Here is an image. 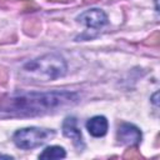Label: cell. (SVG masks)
Returning <instances> with one entry per match:
<instances>
[{
  "label": "cell",
  "instance_id": "6da1fadb",
  "mask_svg": "<svg viewBox=\"0 0 160 160\" xmlns=\"http://www.w3.org/2000/svg\"><path fill=\"white\" fill-rule=\"evenodd\" d=\"M78 101L79 94L74 91L15 92L0 98V111L12 115H40Z\"/></svg>",
  "mask_w": 160,
  "mask_h": 160
},
{
  "label": "cell",
  "instance_id": "7a4b0ae2",
  "mask_svg": "<svg viewBox=\"0 0 160 160\" xmlns=\"http://www.w3.org/2000/svg\"><path fill=\"white\" fill-rule=\"evenodd\" d=\"M66 61L58 54H46L22 66V74L30 81H49L66 74Z\"/></svg>",
  "mask_w": 160,
  "mask_h": 160
},
{
  "label": "cell",
  "instance_id": "3957f363",
  "mask_svg": "<svg viewBox=\"0 0 160 160\" xmlns=\"http://www.w3.org/2000/svg\"><path fill=\"white\" fill-rule=\"evenodd\" d=\"M54 130L41 129V128H24L12 135L15 145L20 149H34L42 145L49 138L54 136Z\"/></svg>",
  "mask_w": 160,
  "mask_h": 160
},
{
  "label": "cell",
  "instance_id": "277c9868",
  "mask_svg": "<svg viewBox=\"0 0 160 160\" xmlns=\"http://www.w3.org/2000/svg\"><path fill=\"white\" fill-rule=\"evenodd\" d=\"M76 19L78 21L91 29H99L108 24V16L100 9H89L81 12Z\"/></svg>",
  "mask_w": 160,
  "mask_h": 160
},
{
  "label": "cell",
  "instance_id": "5b68a950",
  "mask_svg": "<svg viewBox=\"0 0 160 160\" xmlns=\"http://www.w3.org/2000/svg\"><path fill=\"white\" fill-rule=\"evenodd\" d=\"M118 140L120 144H138L141 140V132L140 130L129 122H122L119 128H118V132H116Z\"/></svg>",
  "mask_w": 160,
  "mask_h": 160
},
{
  "label": "cell",
  "instance_id": "8992f818",
  "mask_svg": "<svg viewBox=\"0 0 160 160\" xmlns=\"http://www.w3.org/2000/svg\"><path fill=\"white\" fill-rule=\"evenodd\" d=\"M62 132L66 138L71 139L74 145L79 149L82 150L84 149V140H82V135L80 129L78 128V121L74 116H68L64 122H62Z\"/></svg>",
  "mask_w": 160,
  "mask_h": 160
},
{
  "label": "cell",
  "instance_id": "52a82bcc",
  "mask_svg": "<svg viewBox=\"0 0 160 160\" xmlns=\"http://www.w3.org/2000/svg\"><path fill=\"white\" fill-rule=\"evenodd\" d=\"M108 120L105 116H94L91 119L88 120L86 122V129L89 131L90 135L95 136V138H100V136H104L108 131Z\"/></svg>",
  "mask_w": 160,
  "mask_h": 160
},
{
  "label": "cell",
  "instance_id": "ba28073f",
  "mask_svg": "<svg viewBox=\"0 0 160 160\" xmlns=\"http://www.w3.org/2000/svg\"><path fill=\"white\" fill-rule=\"evenodd\" d=\"M66 152L61 146H48L40 155L39 159H61L65 158Z\"/></svg>",
  "mask_w": 160,
  "mask_h": 160
},
{
  "label": "cell",
  "instance_id": "9c48e42d",
  "mask_svg": "<svg viewBox=\"0 0 160 160\" xmlns=\"http://www.w3.org/2000/svg\"><path fill=\"white\" fill-rule=\"evenodd\" d=\"M124 158H136V159H139V158H141V155L135 150V149H129V150H126V152L124 154Z\"/></svg>",
  "mask_w": 160,
  "mask_h": 160
},
{
  "label": "cell",
  "instance_id": "30bf717a",
  "mask_svg": "<svg viewBox=\"0 0 160 160\" xmlns=\"http://www.w3.org/2000/svg\"><path fill=\"white\" fill-rule=\"evenodd\" d=\"M158 95H159V92H155V94H154V96H152V102H154L155 105H158V100H156Z\"/></svg>",
  "mask_w": 160,
  "mask_h": 160
},
{
  "label": "cell",
  "instance_id": "8fae6325",
  "mask_svg": "<svg viewBox=\"0 0 160 160\" xmlns=\"http://www.w3.org/2000/svg\"><path fill=\"white\" fill-rule=\"evenodd\" d=\"M0 159H12V156H10V155H1L0 154Z\"/></svg>",
  "mask_w": 160,
  "mask_h": 160
},
{
  "label": "cell",
  "instance_id": "7c38bea8",
  "mask_svg": "<svg viewBox=\"0 0 160 160\" xmlns=\"http://www.w3.org/2000/svg\"><path fill=\"white\" fill-rule=\"evenodd\" d=\"M52 1H64V2H66V1H70V0H52Z\"/></svg>",
  "mask_w": 160,
  "mask_h": 160
}]
</instances>
